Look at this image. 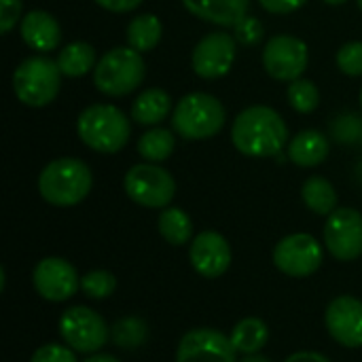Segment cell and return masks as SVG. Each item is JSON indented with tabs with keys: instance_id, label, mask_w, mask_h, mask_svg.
<instances>
[{
	"instance_id": "27",
	"label": "cell",
	"mask_w": 362,
	"mask_h": 362,
	"mask_svg": "<svg viewBox=\"0 0 362 362\" xmlns=\"http://www.w3.org/2000/svg\"><path fill=\"white\" fill-rule=\"evenodd\" d=\"M286 98H288L291 106L301 115H310L320 106V91H318L316 83L308 81V78L291 81Z\"/></svg>"
},
{
	"instance_id": "42",
	"label": "cell",
	"mask_w": 362,
	"mask_h": 362,
	"mask_svg": "<svg viewBox=\"0 0 362 362\" xmlns=\"http://www.w3.org/2000/svg\"><path fill=\"white\" fill-rule=\"evenodd\" d=\"M361 142H362V136H361Z\"/></svg>"
},
{
	"instance_id": "14",
	"label": "cell",
	"mask_w": 362,
	"mask_h": 362,
	"mask_svg": "<svg viewBox=\"0 0 362 362\" xmlns=\"http://www.w3.org/2000/svg\"><path fill=\"white\" fill-rule=\"evenodd\" d=\"M235 348L216 329H193L182 335L176 362H235Z\"/></svg>"
},
{
	"instance_id": "20",
	"label": "cell",
	"mask_w": 362,
	"mask_h": 362,
	"mask_svg": "<svg viewBox=\"0 0 362 362\" xmlns=\"http://www.w3.org/2000/svg\"><path fill=\"white\" fill-rule=\"evenodd\" d=\"M172 108V98L165 89L151 87L144 89L132 104V119L138 125H159L168 119Z\"/></svg>"
},
{
	"instance_id": "41",
	"label": "cell",
	"mask_w": 362,
	"mask_h": 362,
	"mask_svg": "<svg viewBox=\"0 0 362 362\" xmlns=\"http://www.w3.org/2000/svg\"><path fill=\"white\" fill-rule=\"evenodd\" d=\"M361 106H362V89H361Z\"/></svg>"
},
{
	"instance_id": "21",
	"label": "cell",
	"mask_w": 362,
	"mask_h": 362,
	"mask_svg": "<svg viewBox=\"0 0 362 362\" xmlns=\"http://www.w3.org/2000/svg\"><path fill=\"white\" fill-rule=\"evenodd\" d=\"M229 339L235 352H242L246 356L259 354L269 341V329L261 318H244L233 327Z\"/></svg>"
},
{
	"instance_id": "6",
	"label": "cell",
	"mask_w": 362,
	"mask_h": 362,
	"mask_svg": "<svg viewBox=\"0 0 362 362\" xmlns=\"http://www.w3.org/2000/svg\"><path fill=\"white\" fill-rule=\"evenodd\" d=\"M223 125L225 108L221 100L210 93H189L176 104L172 112V127L185 140H208L216 136Z\"/></svg>"
},
{
	"instance_id": "8",
	"label": "cell",
	"mask_w": 362,
	"mask_h": 362,
	"mask_svg": "<svg viewBox=\"0 0 362 362\" xmlns=\"http://www.w3.org/2000/svg\"><path fill=\"white\" fill-rule=\"evenodd\" d=\"M59 335L74 352L93 354L108 341L110 331L98 312L85 305H74L62 314Z\"/></svg>"
},
{
	"instance_id": "34",
	"label": "cell",
	"mask_w": 362,
	"mask_h": 362,
	"mask_svg": "<svg viewBox=\"0 0 362 362\" xmlns=\"http://www.w3.org/2000/svg\"><path fill=\"white\" fill-rule=\"evenodd\" d=\"M308 0H259V4L267 11V13H276V15H286V13H295L297 8H301Z\"/></svg>"
},
{
	"instance_id": "16",
	"label": "cell",
	"mask_w": 362,
	"mask_h": 362,
	"mask_svg": "<svg viewBox=\"0 0 362 362\" xmlns=\"http://www.w3.org/2000/svg\"><path fill=\"white\" fill-rule=\"evenodd\" d=\"M327 329L331 337L344 348L362 346V301L344 295L331 301L325 314Z\"/></svg>"
},
{
	"instance_id": "22",
	"label": "cell",
	"mask_w": 362,
	"mask_h": 362,
	"mask_svg": "<svg viewBox=\"0 0 362 362\" xmlns=\"http://www.w3.org/2000/svg\"><path fill=\"white\" fill-rule=\"evenodd\" d=\"M95 64H98L95 62V49L83 40L66 45L57 55V66H59L62 74L70 76V78L85 76L89 70L95 68Z\"/></svg>"
},
{
	"instance_id": "33",
	"label": "cell",
	"mask_w": 362,
	"mask_h": 362,
	"mask_svg": "<svg viewBox=\"0 0 362 362\" xmlns=\"http://www.w3.org/2000/svg\"><path fill=\"white\" fill-rule=\"evenodd\" d=\"M21 19V0H0V32L8 34Z\"/></svg>"
},
{
	"instance_id": "29",
	"label": "cell",
	"mask_w": 362,
	"mask_h": 362,
	"mask_svg": "<svg viewBox=\"0 0 362 362\" xmlns=\"http://www.w3.org/2000/svg\"><path fill=\"white\" fill-rule=\"evenodd\" d=\"M81 291L95 301L108 299L117 291V278L106 269H93L81 278Z\"/></svg>"
},
{
	"instance_id": "32",
	"label": "cell",
	"mask_w": 362,
	"mask_h": 362,
	"mask_svg": "<svg viewBox=\"0 0 362 362\" xmlns=\"http://www.w3.org/2000/svg\"><path fill=\"white\" fill-rule=\"evenodd\" d=\"M30 362H76V356L70 348L59 346V344H47L38 348Z\"/></svg>"
},
{
	"instance_id": "3",
	"label": "cell",
	"mask_w": 362,
	"mask_h": 362,
	"mask_svg": "<svg viewBox=\"0 0 362 362\" xmlns=\"http://www.w3.org/2000/svg\"><path fill=\"white\" fill-rule=\"evenodd\" d=\"M78 138L95 153H119L132 136V121L112 104H91L78 115Z\"/></svg>"
},
{
	"instance_id": "10",
	"label": "cell",
	"mask_w": 362,
	"mask_h": 362,
	"mask_svg": "<svg viewBox=\"0 0 362 362\" xmlns=\"http://www.w3.org/2000/svg\"><path fill=\"white\" fill-rule=\"evenodd\" d=\"M310 62L308 45L291 34H276L263 49L265 72L276 81H297Z\"/></svg>"
},
{
	"instance_id": "30",
	"label": "cell",
	"mask_w": 362,
	"mask_h": 362,
	"mask_svg": "<svg viewBox=\"0 0 362 362\" xmlns=\"http://www.w3.org/2000/svg\"><path fill=\"white\" fill-rule=\"evenodd\" d=\"M337 66L348 76H362V42L352 40L346 42L337 51Z\"/></svg>"
},
{
	"instance_id": "5",
	"label": "cell",
	"mask_w": 362,
	"mask_h": 362,
	"mask_svg": "<svg viewBox=\"0 0 362 362\" xmlns=\"http://www.w3.org/2000/svg\"><path fill=\"white\" fill-rule=\"evenodd\" d=\"M62 76L64 74L57 66V59L32 55L17 66L13 74V89L21 104L30 108H42L57 98Z\"/></svg>"
},
{
	"instance_id": "13",
	"label": "cell",
	"mask_w": 362,
	"mask_h": 362,
	"mask_svg": "<svg viewBox=\"0 0 362 362\" xmlns=\"http://www.w3.org/2000/svg\"><path fill=\"white\" fill-rule=\"evenodd\" d=\"M32 282H34L36 293L45 301H51V303L68 301L81 288V278L76 269L66 259H59V257L42 259L34 267Z\"/></svg>"
},
{
	"instance_id": "24",
	"label": "cell",
	"mask_w": 362,
	"mask_h": 362,
	"mask_svg": "<svg viewBox=\"0 0 362 362\" xmlns=\"http://www.w3.org/2000/svg\"><path fill=\"white\" fill-rule=\"evenodd\" d=\"M161 34H163V25H161L159 17L151 15V13L134 17L127 25V42L132 49H136L140 53L153 51L159 45Z\"/></svg>"
},
{
	"instance_id": "37",
	"label": "cell",
	"mask_w": 362,
	"mask_h": 362,
	"mask_svg": "<svg viewBox=\"0 0 362 362\" xmlns=\"http://www.w3.org/2000/svg\"><path fill=\"white\" fill-rule=\"evenodd\" d=\"M85 362H119L115 356H110V354H93L91 358H87Z\"/></svg>"
},
{
	"instance_id": "11",
	"label": "cell",
	"mask_w": 362,
	"mask_h": 362,
	"mask_svg": "<svg viewBox=\"0 0 362 362\" xmlns=\"http://www.w3.org/2000/svg\"><path fill=\"white\" fill-rule=\"evenodd\" d=\"M325 246L337 261H356L362 255V214L337 208L325 223Z\"/></svg>"
},
{
	"instance_id": "1",
	"label": "cell",
	"mask_w": 362,
	"mask_h": 362,
	"mask_svg": "<svg viewBox=\"0 0 362 362\" xmlns=\"http://www.w3.org/2000/svg\"><path fill=\"white\" fill-rule=\"evenodd\" d=\"M231 142L246 157H276L288 144V127L278 110L269 106H250L235 117Z\"/></svg>"
},
{
	"instance_id": "12",
	"label": "cell",
	"mask_w": 362,
	"mask_h": 362,
	"mask_svg": "<svg viewBox=\"0 0 362 362\" xmlns=\"http://www.w3.org/2000/svg\"><path fill=\"white\" fill-rule=\"evenodd\" d=\"M235 55H238L235 36L225 32H212L195 45L191 55V66L195 74L202 78H221L233 68Z\"/></svg>"
},
{
	"instance_id": "17",
	"label": "cell",
	"mask_w": 362,
	"mask_h": 362,
	"mask_svg": "<svg viewBox=\"0 0 362 362\" xmlns=\"http://www.w3.org/2000/svg\"><path fill=\"white\" fill-rule=\"evenodd\" d=\"M19 34L23 42L38 53L55 51L62 40V28L57 19L47 11H30L23 15L19 21Z\"/></svg>"
},
{
	"instance_id": "38",
	"label": "cell",
	"mask_w": 362,
	"mask_h": 362,
	"mask_svg": "<svg viewBox=\"0 0 362 362\" xmlns=\"http://www.w3.org/2000/svg\"><path fill=\"white\" fill-rule=\"evenodd\" d=\"M240 362H272L269 358H265V356H261V354H248L244 361Z\"/></svg>"
},
{
	"instance_id": "31",
	"label": "cell",
	"mask_w": 362,
	"mask_h": 362,
	"mask_svg": "<svg viewBox=\"0 0 362 362\" xmlns=\"http://www.w3.org/2000/svg\"><path fill=\"white\" fill-rule=\"evenodd\" d=\"M263 34H265L263 23L257 17H250V15H246L242 21H238V25L233 28L235 40L242 42V45H246V47H252V45L261 42L263 40Z\"/></svg>"
},
{
	"instance_id": "40",
	"label": "cell",
	"mask_w": 362,
	"mask_h": 362,
	"mask_svg": "<svg viewBox=\"0 0 362 362\" xmlns=\"http://www.w3.org/2000/svg\"><path fill=\"white\" fill-rule=\"evenodd\" d=\"M358 6H361V11H362V0H358Z\"/></svg>"
},
{
	"instance_id": "28",
	"label": "cell",
	"mask_w": 362,
	"mask_h": 362,
	"mask_svg": "<svg viewBox=\"0 0 362 362\" xmlns=\"http://www.w3.org/2000/svg\"><path fill=\"white\" fill-rule=\"evenodd\" d=\"M110 335L117 346H121L125 350H134L146 341L148 327L140 318H125L110 329Z\"/></svg>"
},
{
	"instance_id": "7",
	"label": "cell",
	"mask_w": 362,
	"mask_h": 362,
	"mask_svg": "<svg viewBox=\"0 0 362 362\" xmlns=\"http://www.w3.org/2000/svg\"><path fill=\"white\" fill-rule=\"evenodd\" d=\"M123 187L127 197L144 208H168L176 195L174 176L155 163H138L129 168Z\"/></svg>"
},
{
	"instance_id": "9",
	"label": "cell",
	"mask_w": 362,
	"mask_h": 362,
	"mask_svg": "<svg viewBox=\"0 0 362 362\" xmlns=\"http://www.w3.org/2000/svg\"><path fill=\"white\" fill-rule=\"evenodd\" d=\"M274 265L291 278H308L322 265V246L310 233H293L274 248Z\"/></svg>"
},
{
	"instance_id": "23",
	"label": "cell",
	"mask_w": 362,
	"mask_h": 362,
	"mask_svg": "<svg viewBox=\"0 0 362 362\" xmlns=\"http://www.w3.org/2000/svg\"><path fill=\"white\" fill-rule=\"evenodd\" d=\"M303 204L320 216H329L337 210V191L322 176H310L301 187Z\"/></svg>"
},
{
	"instance_id": "15",
	"label": "cell",
	"mask_w": 362,
	"mask_h": 362,
	"mask_svg": "<svg viewBox=\"0 0 362 362\" xmlns=\"http://www.w3.org/2000/svg\"><path fill=\"white\" fill-rule=\"evenodd\" d=\"M193 269L208 280L221 278L231 265V246L216 231H202L193 238L189 248Z\"/></svg>"
},
{
	"instance_id": "2",
	"label": "cell",
	"mask_w": 362,
	"mask_h": 362,
	"mask_svg": "<svg viewBox=\"0 0 362 362\" xmlns=\"http://www.w3.org/2000/svg\"><path fill=\"white\" fill-rule=\"evenodd\" d=\"M93 187L91 170L85 161L74 157H62L47 163L38 176L40 197L57 208H70L81 204Z\"/></svg>"
},
{
	"instance_id": "35",
	"label": "cell",
	"mask_w": 362,
	"mask_h": 362,
	"mask_svg": "<svg viewBox=\"0 0 362 362\" xmlns=\"http://www.w3.org/2000/svg\"><path fill=\"white\" fill-rule=\"evenodd\" d=\"M95 4H100L106 11L112 13H129L134 8H138L142 4V0H95Z\"/></svg>"
},
{
	"instance_id": "18",
	"label": "cell",
	"mask_w": 362,
	"mask_h": 362,
	"mask_svg": "<svg viewBox=\"0 0 362 362\" xmlns=\"http://www.w3.org/2000/svg\"><path fill=\"white\" fill-rule=\"evenodd\" d=\"M185 8L210 23L223 28H235L248 15L250 0H182Z\"/></svg>"
},
{
	"instance_id": "39",
	"label": "cell",
	"mask_w": 362,
	"mask_h": 362,
	"mask_svg": "<svg viewBox=\"0 0 362 362\" xmlns=\"http://www.w3.org/2000/svg\"><path fill=\"white\" fill-rule=\"evenodd\" d=\"M325 2H327V4H335V6H337V4H346L348 0H325Z\"/></svg>"
},
{
	"instance_id": "25",
	"label": "cell",
	"mask_w": 362,
	"mask_h": 362,
	"mask_svg": "<svg viewBox=\"0 0 362 362\" xmlns=\"http://www.w3.org/2000/svg\"><path fill=\"white\" fill-rule=\"evenodd\" d=\"M157 227H159L161 238L170 246H185L193 238V223L189 214L180 208H172V206L163 208V212L159 214Z\"/></svg>"
},
{
	"instance_id": "36",
	"label": "cell",
	"mask_w": 362,
	"mask_h": 362,
	"mask_svg": "<svg viewBox=\"0 0 362 362\" xmlns=\"http://www.w3.org/2000/svg\"><path fill=\"white\" fill-rule=\"evenodd\" d=\"M284 362H331L327 356L318 354V352H295L291 354Z\"/></svg>"
},
{
	"instance_id": "4",
	"label": "cell",
	"mask_w": 362,
	"mask_h": 362,
	"mask_svg": "<svg viewBox=\"0 0 362 362\" xmlns=\"http://www.w3.org/2000/svg\"><path fill=\"white\" fill-rule=\"evenodd\" d=\"M146 76V64L140 51L132 47H115L98 59L93 68V85L98 91L110 98L132 93L142 85Z\"/></svg>"
},
{
	"instance_id": "26",
	"label": "cell",
	"mask_w": 362,
	"mask_h": 362,
	"mask_svg": "<svg viewBox=\"0 0 362 362\" xmlns=\"http://www.w3.org/2000/svg\"><path fill=\"white\" fill-rule=\"evenodd\" d=\"M174 134L170 129L163 127H153L146 134L140 136L138 140V153L142 159H146L148 163H159L170 159L172 151H174Z\"/></svg>"
},
{
	"instance_id": "19",
	"label": "cell",
	"mask_w": 362,
	"mask_h": 362,
	"mask_svg": "<svg viewBox=\"0 0 362 362\" xmlns=\"http://www.w3.org/2000/svg\"><path fill=\"white\" fill-rule=\"evenodd\" d=\"M329 140L316 129H303L288 142V159L299 168H316L329 157Z\"/></svg>"
}]
</instances>
